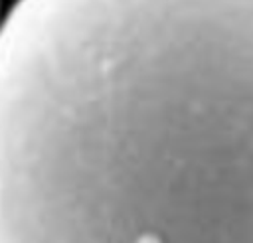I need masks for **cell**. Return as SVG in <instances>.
I'll return each instance as SVG.
<instances>
[{"mask_svg": "<svg viewBox=\"0 0 253 243\" xmlns=\"http://www.w3.org/2000/svg\"><path fill=\"white\" fill-rule=\"evenodd\" d=\"M0 243H253V0H16Z\"/></svg>", "mask_w": 253, "mask_h": 243, "instance_id": "1", "label": "cell"}]
</instances>
